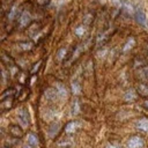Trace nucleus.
<instances>
[{"instance_id": "393cba45", "label": "nucleus", "mask_w": 148, "mask_h": 148, "mask_svg": "<svg viewBox=\"0 0 148 148\" xmlns=\"http://www.w3.org/2000/svg\"><path fill=\"white\" fill-rule=\"evenodd\" d=\"M105 148H116V147H114L113 145H108V146H106Z\"/></svg>"}, {"instance_id": "0eeeda50", "label": "nucleus", "mask_w": 148, "mask_h": 148, "mask_svg": "<svg viewBox=\"0 0 148 148\" xmlns=\"http://www.w3.org/2000/svg\"><path fill=\"white\" fill-rule=\"evenodd\" d=\"M136 128L143 132H148V118H141L136 123Z\"/></svg>"}, {"instance_id": "dca6fc26", "label": "nucleus", "mask_w": 148, "mask_h": 148, "mask_svg": "<svg viewBox=\"0 0 148 148\" xmlns=\"http://www.w3.org/2000/svg\"><path fill=\"white\" fill-rule=\"evenodd\" d=\"M71 113L73 114V116H76V114H79L80 113V104H79V101H74L73 102V104H72V109H71Z\"/></svg>"}, {"instance_id": "aec40b11", "label": "nucleus", "mask_w": 148, "mask_h": 148, "mask_svg": "<svg viewBox=\"0 0 148 148\" xmlns=\"http://www.w3.org/2000/svg\"><path fill=\"white\" fill-rule=\"evenodd\" d=\"M66 53H67V50H66V49H60V50L58 51V53H57V58H58L59 60H62V59L66 57Z\"/></svg>"}, {"instance_id": "9d476101", "label": "nucleus", "mask_w": 148, "mask_h": 148, "mask_svg": "<svg viewBox=\"0 0 148 148\" xmlns=\"http://www.w3.org/2000/svg\"><path fill=\"white\" fill-rule=\"evenodd\" d=\"M77 127H79V124H77L76 121H69V123L65 126V132L68 133V134L74 133V132L77 130Z\"/></svg>"}, {"instance_id": "423d86ee", "label": "nucleus", "mask_w": 148, "mask_h": 148, "mask_svg": "<svg viewBox=\"0 0 148 148\" xmlns=\"http://www.w3.org/2000/svg\"><path fill=\"white\" fill-rule=\"evenodd\" d=\"M9 132L14 138H21L23 135V130L18 125H10L9 126Z\"/></svg>"}, {"instance_id": "b1692460", "label": "nucleus", "mask_w": 148, "mask_h": 148, "mask_svg": "<svg viewBox=\"0 0 148 148\" xmlns=\"http://www.w3.org/2000/svg\"><path fill=\"white\" fill-rule=\"evenodd\" d=\"M47 2V0H37V3H39V5H45Z\"/></svg>"}, {"instance_id": "f3484780", "label": "nucleus", "mask_w": 148, "mask_h": 148, "mask_svg": "<svg viewBox=\"0 0 148 148\" xmlns=\"http://www.w3.org/2000/svg\"><path fill=\"white\" fill-rule=\"evenodd\" d=\"M135 97H136V94L133 91V90H128V91H126L125 92V95H124V99L125 101H133V99H135Z\"/></svg>"}, {"instance_id": "f257e3e1", "label": "nucleus", "mask_w": 148, "mask_h": 148, "mask_svg": "<svg viewBox=\"0 0 148 148\" xmlns=\"http://www.w3.org/2000/svg\"><path fill=\"white\" fill-rule=\"evenodd\" d=\"M145 145L143 139L139 135H133L127 141V148H142Z\"/></svg>"}, {"instance_id": "5701e85b", "label": "nucleus", "mask_w": 148, "mask_h": 148, "mask_svg": "<svg viewBox=\"0 0 148 148\" xmlns=\"http://www.w3.org/2000/svg\"><path fill=\"white\" fill-rule=\"evenodd\" d=\"M40 64H42V61H38L37 64H35V66H34V68L31 69V73H36V72L38 71V68L40 67Z\"/></svg>"}, {"instance_id": "4468645a", "label": "nucleus", "mask_w": 148, "mask_h": 148, "mask_svg": "<svg viewBox=\"0 0 148 148\" xmlns=\"http://www.w3.org/2000/svg\"><path fill=\"white\" fill-rule=\"evenodd\" d=\"M138 92L141 96H148V86L145 83H140L138 86Z\"/></svg>"}, {"instance_id": "1a4fd4ad", "label": "nucleus", "mask_w": 148, "mask_h": 148, "mask_svg": "<svg viewBox=\"0 0 148 148\" xmlns=\"http://www.w3.org/2000/svg\"><path fill=\"white\" fill-rule=\"evenodd\" d=\"M58 96H59V95H58V91H57L56 88H49V89L45 90V97H46L47 99L53 101V99H56Z\"/></svg>"}, {"instance_id": "cd10ccee", "label": "nucleus", "mask_w": 148, "mask_h": 148, "mask_svg": "<svg viewBox=\"0 0 148 148\" xmlns=\"http://www.w3.org/2000/svg\"><path fill=\"white\" fill-rule=\"evenodd\" d=\"M3 148H8V147H3ZM9 148H10V147H9Z\"/></svg>"}, {"instance_id": "f8f14e48", "label": "nucleus", "mask_w": 148, "mask_h": 148, "mask_svg": "<svg viewBox=\"0 0 148 148\" xmlns=\"http://www.w3.org/2000/svg\"><path fill=\"white\" fill-rule=\"evenodd\" d=\"M28 143L29 146H38L39 143V140H38V136L35 134V133H29L28 134Z\"/></svg>"}, {"instance_id": "7ed1b4c3", "label": "nucleus", "mask_w": 148, "mask_h": 148, "mask_svg": "<svg viewBox=\"0 0 148 148\" xmlns=\"http://www.w3.org/2000/svg\"><path fill=\"white\" fill-rule=\"evenodd\" d=\"M17 116H18V119L21 120V123H22L24 126H28V125L30 124V116H29V112H28V110H27L25 108L20 109Z\"/></svg>"}, {"instance_id": "9b49d317", "label": "nucleus", "mask_w": 148, "mask_h": 148, "mask_svg": "<svg viewBox=\"0 0 148 148\" xmlns=\"http://www.w3.org/2000/svg\"><path fill=\"white\" fill-rule=\"evenodd\" d=\"M121 7L124 8V10H125L127 14H130V15L135 14V13H134V8H133V6H132L128 1H126V0H121Z\"/></svg>"}, {"instance_id": "4be33fe9", "label": "nucleus", "mask_w": 148, "mask_h": 148, "mask_svg": "<svg viewBox=\"0 0 148 148\" xmlns=\"http://www.w3.org/2000/svg\"><path fill=\"white\" fill-rule=\"evenodd\" d=\"M72 146V142H69V141H62V142H59V147H66V148H69Z\"/></svg>"}, {"instance_id": "bb28decb", "label": "nucleus", "mask_w": 148, "mask_h": 148, "mask_svg": "<svg viewBox=\"0 0 148 148\" xmlns=\"http://www.w3.org/2000/svg\"><path fill=\"white\" fill-rule=\"evenodd\" d=\"M23 148H31V146H25V147H23Z\"/></svg>"}, {"instance_id": "a211bd4d", "label": "nucleus", "mask_w": 148, "mask_h": 148, "mask_svg": "<svg viewBox=\"0 0 148 148\" xmlns=\"http://www.w3.org/2000/svg\"><path fill=\"white\" fill-rule=\"evenodd\" d=\"M18 46L24 51H29V50L32 49V43L31 42H22V43L18 44Z\"/></svg>"}, {"instance_id": "6ab92c4d", "label": "nucleus", "mask_w": 148, "mask_h": 148, "mask_svg": "<svg viewBox=\"0 0 148 148\" xmlns=\"http://www.w3.org/2000/svg\"><path fill=\"white\" fill-rule=\"evenodd\" d=\"M16 12H17L16 6H13V7L9 9V13H8V16H7L9 21H12V20H14V18H15V16H16Z\"/></svg>"}, {"instance_id": "a878e982", "label": "nucleus", "mask_w": 148, "mask_h": 148, "mask_svg": "<svg viewBox=\"0 0 148 148\" xmlns=\"http://www.w3.org/2000/svg\"><path fill=\"white\" fill-rule=\"evenodd\" d=\"M143 105H145V106H146V108H147V109H148V101H146V102H145V103H143Z\"/></svg>"}, {"instance_id": "20e7f679", "label": "nucleus", "mask_w": 148, "mask_h": 148, "mask_svg": "<svg viewBox=\"0 0 148 148\" xmlns=\"http://www.w3.org/2000/svg\"><path fill=\"white\" fill-rule=\"evenodd\" d=\"M60 128H61V124H60L59 121H54V123H52V124L49 126V131H47L50 138H56V135L59 133Z\"/></svg>"}, {"instance_id": "6e6552de", "label": "nucleus", "mask_w": 148, "mask_h": 148, "mask_svg": "<svg viewBox=\"0 0 148 148\" xmlns=\"http://www.w3.org/2000/svg\"><path fill=\"white\" fill-rule=\"evenodd\" d=\"M56 89H57V91H58V95H59V97H61V98H66L67 97V90H66V88H65V86H62L60 82H57L56 83V87H54Z\"/></svg>"}, {"instance_id": "ddd939ff", "label": "nucleus", "mask_w": 148, "mask_h": 148, "mask_svg": "<svg viewBox=\"0 0 148 148\" xmlns=\"http://www.w3.org/2000/svg\"><path fill=\"white\" fill-rule=\"evenodd\" d=\"M134 45H135V39H134L133 37H130V39L125 43V45H124V47H123V51H124V52H127V51L132 50Z\"/></svg>"}, {"instance_id": "412c9836", "label": "nucleus", "mask_w": 148, "mask_h": 148, "mask_svg": "<svg viewBox=\"0 0 148 148\" xmlns=\"http://www.w3.org/2000/svg\"><path fill=\"white\" fill-rule=\"evenodd\" d=\"M84 32H86V28L83 25H79L75 29V35H77V36H83Z\"/></svg>"}, {"instance_id": "2eb2a0df", "label": "nucleus", "mask_w": 148, "mask_h": 148, "mask_svg": "<svg viewBox=\"0 0 148 148\" xmlns=\"http://www.w3.org/2000/svg\"><path fill=\"white\" fill-rule=\"evenodd\" d=\"M71 88H72V92L74 95L81 94V86H80V83L77 81H73L72 84H71Z\"/></svg>"}, {"instance_id": "f03ea898", "label": "nucleus", "mask_w": 148, "mask_h": 148, "mask_svg": "<svg viewBox=\"0 0 148 148\" xmlns=\"http://www.w3.org/2000/svg\"><path fill=\"white\" fill-rule=\"evenodd\" d=\"M134 17H135V21H136L140 25H142L143 28H148L147 15H146V13H145L142 9H138V10H135Z\"/></svg>"}, {"instance_id": "39448f33", "label": "nucleus", "mask_w": 148, "mask_h": 148, "mask_svg": "<svg viewBox=\"0 0 148 148\" xmlns=\"http://www.w3.org/2000/svg\"><path fill=\"white\" fill-rule=\"evenodd\" d=\"M30 21H31V15H30V13L27 12V10H24V12L21 14L20 18H18L20 25H21V27H27V25L30 23Z\"/></svg>"}]
</instances>
